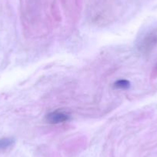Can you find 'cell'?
Wrapping results in <instances>:
<instances>
[{"label": "cell", "mask_w": 157, "mask_h": 157, "mask_svg": "<svg viewBox=\"0 0 157 157\" xmlns=\"http://www.w3.org/2000/svg\"><path fill=\"white\" fill-rule=\"evenodd\" d=\"M130 82L127 79H120L115 82L113 86L116 90H127L130 87Z\"/></svg>", "instance_id": "3"}, {"label": "cell", "mask_w": 157, "mask_h": 157, "mask_svg": "<svg viewBox=\"0 0 157 157\" xmlns=\"http://www.w3.org/2000/svg\"><path fill=\"white\" fill-rule=\"evenodd\" d=\"M14 143V140L11 138L0 139V149H5L11 146Z\"/></svg>", "instance_id": "4"}, {"label": "cell", "mask_w": 157, "mask_h": 157, "mask_svg": "<svg viewBox=\"0 0 157 157\" xmlns=\"http://www.w3.org/2000/svg\"><path fill=\"white\" fill-rule=\"evenodd\" d=\"M157 43V33L150 32L145 35L139 42L138 48L143 52H148L150 51Z\"/></svg>", "instance_id": "1"}, {"label": "cell", "mask_w": 157, "mask_h": 157, "mask_svg": "<svg viewBox=\"0 0 157 157\" xmlns=\"http://www.w3.org/2000/svg\"><path fill=\"white\" fill-rule=\"evenodd\" d=\"M70 120V115L64 111L56 110L48 113L46 116L45 120L49 124L56 125L66 123Z\"/></svg>", "instance_id": "2"}]
</instances>
